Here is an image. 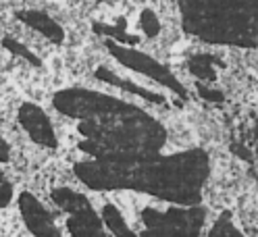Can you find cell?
Instances as JSON below:
<instances>
[]
</instances>
